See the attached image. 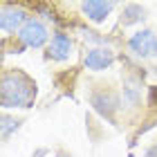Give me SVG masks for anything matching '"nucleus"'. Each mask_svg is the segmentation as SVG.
<instances>
[{
    "mask_svg": "<svg viewBox=\"0 0 157 157\" xmlns=\"http://www.w3.org/2000/svg\"><path fill=\"white\" fill-rule=\"evenodd\" d=\"M36 97V83L18 70H9L0 81V101L5 108H29Z\"/></svg>",
    "mask_w": 157,
    "mask_h": 157,
    "instance_id": "nucleus-1",
    "label": "nucleus"
},
{
    "mask_svg": "<svg viewBox=\"0 0 157 157\" xmlns=\"http://www.w3.org/2000/svg\"><path fill=\"white\" fill-rule=\"evenodd\" d=\"M128 47L137 56H144V59L157 56V36H155V32L144 29V32L132 34V38L128 40Z\"/></svg>",
    "mask_w": 157,
    "mask_h": 157,
    "instance_id": "nucleus-2",
    "label": "nucleus"
},
{
    "mask_svg": "<svg viewBox=\"0 0 157 157\" xmlns=\"http://www.w3.org/2000/svg\"><path fill=\"white\" fill-rule=\"evenodd\" d=\"M18 38L27 47H40V45H45V40H47V29H45V25H43L40 20L29 18L23 25V29L18 32Z\"/></svg>",
    "mask_w": 157,
    "mask_h": 157,
    "instance_id": "nucleus-3",
    "label": "nucleus"
},
{
    "mask_svg": "<svg viewBox=\"0 0 157 157\" xmlns=\"http://www.w3.org/2000/svg\"><path fill=\"white\" fill-rule=\"evenodd\" d=\"M25 11L20 7H5L2 16H0V29L2 32H16V27L25 25ZM23 29V27H20Z\"/></svg>",
    "mask_w": 157,
    "mask_h": 157,
    "instance_id": "nucleus-4",
    "label": "nucleus"
},
{
    "mask_svg": "<svg viewBox=\"0 0 157 157\" xmlns=\"http://www.w3.org/2000/svg\"><path fill=\"white\" fill-rule=\"evenodd\" d=\"M92 105H94V110L101 112L103 117L112 119V112L117 110L119 101H117V97L112 94V92H94V94H92Z\"/></svg>",
    "mask_w": 157,
    "mask_h": 157,
    "instance_id": "nucleus-5",
    "label": "nucleus"
},
{
    "mask_svg": "<svg viewBox=\"0 0 157 157\" xmlns=\"http://www.w3.org/2000/svg\"><path fill=\"white\" fill-rule=\"evenodd\" d=\"M112 52L105 47H97L92 49V52H88V56H85V67L88 70H105L112 63Z\"/></svg>",
    "mask_w": 157,
    "mask_h": 157,
    "instance_id": "nucleus-6",
    "label": "nucleus"
},
{
    "mask_svg": "<svg viewBox=\"0 0 157 157\" xmlns=\"http://www.w3.org/2000/svg\"><path fill=\"white\" fill-rule=\"evenodd\" d=\"M115 2H103V0H90V2H83V13L94 23H101V20L112 11Z\"/></svg>",
    "mask_w": 157,
    "mask_h": 157,
    "instance_id": "nucleus-7",
    "label": "nucleus"
},
{
    "mask_svg": "<svg viewBox=\"0 0 157 157\" xmlns=\"http://www.w3.org/2000/svg\"><path fill=\"white\" fill-rule=\"evenodd\" d=\"M72 54V40H70L65 34H56L49 43V56L56 61H65Z\"/></svg>",
    "mask_w": 157,
    "mask_h": 157,
    "instance_id": "nucleus-8",
    "label": "nucleus"
},
{
    "mask_svg": "<svg viewBox=\"0 0 157 157\" xmlns=\"http://www.w3.org/2000/svg\"><path fill=\"white\" fill-rule=\"evenodd\" d=\"M139 18H144V11H141L139 5H128L124 9V16H121V23L124 25H130V23H137Z\"/></svg>",
    "mask_w": 157,
    "mask_h": 157,
    "instance_id": "nucleus-9",
    "label": "nucleus"
},
{
    "mask_svg": "<svg viewBox=\"0 0 157 157\" xmlns=\"http://www.w3.org/2000/svg\"><path fill=\"white\" fill-rule=\"evenodd\" d=\"M146 157H157V144H155V146H151V148L146 151Z\"/></svg>",
    "mask_w": 157,
    "mask_h": 157,
    "instance_id": "nucleus-10",
    "label": "nucleus"
},
{
    "mask_svg": "<svg viewBox=\"0 0 157 157\" xmlns=\"http://www.w3.org/2000/svg\"><path fill=\"white\" fill-rule=\"evenodd\" d=\"M59 157H70V155H63V153H61V155H59Z\"/></svg>",
    "mask_w": 157,
    "mask_h": 157,
    "instance_id": "nucleus-11",
    "label": "nucleus"
}]
</instances>
